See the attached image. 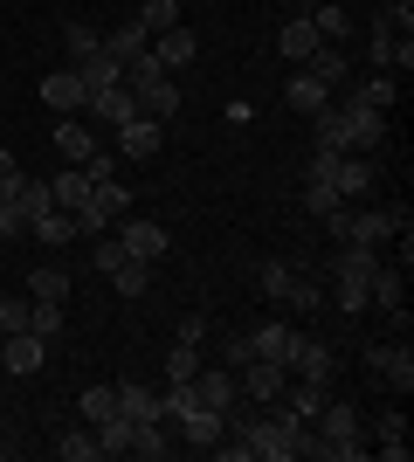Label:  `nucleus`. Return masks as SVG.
<instances>
[{
    "label": "nucleus",
    "instance_id": "1",
    "mask_svg": "<svg viewBox=\"0 0 414 462\" xmlns=\"http://www.w3.org/2000/svg\"><path fill=\"white\" fill-rule=\"evenodd\" d=\"M325 228H332V242H373V249H387V242L408 228V214H387V208H338V214H325Z\"/></svg>",
    "mask_w": 414,
    "mask_h": 462
},
{
    "label": "nucleus",
    "instance_id": "2",
    "mask_svg": "<svg viewBox=\"0 0 414 462\" xmlns=\"http://www.w3.org/2000/svg\"><path fill=\"white\" fill-rule=\"evenodd\" d=\"M124 214H132V187L124 180H97L90 200L77 208V235H104V228H118Z\"/></svg>",
    "mask_w": 414,
    "mask_h": 462
},
{
    "label": "nucleus",
    "instance_id": "3",
    "mask_svg": "<svg viewBox=\"0 0 414 462\" xmlns=\"http://www.w3.org/2000/svg\"><path fill=\"white\" fill-rule=\"evenodd\" d=\"M366 62H373V69H400V77H408V69H414V42L400 35L387 14H380V21H373V42H366Z\"/></svg>",
    "mask_w": 414,
    "mask_h": 462
},
{
    "label": "nucleus",
    "instance_id": "4",
    "mask_svg": "<svg viewBox=\"0 0 414 462\" xmlns=\"http://www.w3.org/2000/svg\"><path fill=\"white\" fill-rule=\"evenodd\" d=\"M235 386L249 393L256 407L283 401V386H290V366H276V359H249V366H235Z\"/></svg>",
    "mask_w": 414,
    "mask_h": 462
},
{
    "label": "nucleus",
    "instance_id": "5",
    "mask_svg": "<svg viewBox=\"0 0 414 462\" xmlns=\"http://www.w3.org/2000/svg\"><path fill=\"white\" fill-rule=\"evenodd\" d=\"M145 56H152L159 69H166V77H179V69H187V62L200 56V42H194V28L179 21V28H166V35H152V49H145Z\"/></svg>",
    "mask_w": 414,
    "mask_h": 462
},
{
    "label": "nucleus",
    "instance_id": "6",
    "mask_svg": "<svg viewBox=\"0 0 414 462\" xmlns=\"http://www.w3.org/2000/svg\"><path fill=\"white\" fill-rule=\"evenodd\" d=\"M0 366L14 373V380H28V373L49 366V346H41L35 331H7V346H0Z\"/></svg>",
    "mask_w": 414,
    "mask_h": 462
},
{
    "label": "nucleus",
    "instance_id": "7",
    "mask_svg": "<svg viewBox=\"0 0 414 462\" xmlns=\"http://www.w3.org/2000/svg\"><path fill=\"white\" fill-rule=\"evenodd\" d=\"M380 263H387V255H380L373 242H338V255H332V283H366Z\"/></svg>",
    "mask_w": 414,
    "mask_h": 462
},
{
    "label": "nucleus",
    "instance_id": "8",
    "mask_svg": "<svg viewBox=\"0 0 414 462\" xmlns=\"http://www.w3.org/2000/svg\"><path fill=\"white\" fill-rule=\"evenodd\" d=\"M317 42H325V35H317V21L304 14V7H297V14L283 21V35H276V49H283V56H290V69H304V62L317 56Z\"/></svg>",
    "mask_w": 414,
    "mask_h": 462
},
{
    "label": "nucleus",
    "instance_id": "9",
    "mask_svg": "<svg viewBox=\"0 0 414 462\" xmlns=\"http://www.w3.org/2000/svg\"><path fill=\"white\" fill-rule=\"evenodd\" d=\"M83 111L118 132L124 117H138V97H132V83H104V90H90V104H83Z\"/></svg>",
    "mask_w": 414,
    "mask_h": 462
},
{
    "label": "nucleus",
    "instance_id": "10",
    "mask_svg": "<svg viewBox=\"0 0 414 462\" xmlns=\"http://www.w3.org/2000/svg\"><path fill=\"white\" fill-rule=\"evenodd\" d=\"M235 366H215V373H194V407H207V414H228L235 407Z\"/></svg>",
    "mask_w": 414,
    "mask_h": 462
},
{
    "label": "nucleus",
    "instance_id": "11",
    "mask_svg": "<svg viewBox=\"0 0 414 462\" xmlns=\"http://www.w3.org/2000/svg\"><path fill=\"white\" fill-rule=\"evenodd\" d=\"M373 180H380V166H366V152H338V159H332V187H338V200L373 193Z\"/></svg>",
    "mask_w": 414,
    "mask_h": 462
},
{
    "label": "nucleus",
    "instance_id": "12",
    "mask_svg": "<svg viewBox=\"0 0 414 462\" xmlns=\"http://www.w3.org/2000/svg\"><path fill=\"white\" fill-rule=\"evenodd\" d=\"M41 104H49V111H83V104H90V83L77 77V69H56V77H41Z\"/></svg>",
    "mask_w": 414,
    "mask_h": 462
},
{
    "label": "nucleus",
    "instance_id": "13",
    "mask_svg": "<svg viewBox=\"0 0 414 462\" xmlns=\"http://www.w3.org/2000/svg\"><path fill=\"white\" fill-rule=\"evenodd\" d=\"M366 304H380V310H387V318H408V276L380 263V270L366 276Z\"/></svg>",
    "mask_w": 414,
    "mask_h": 462
},
{
    "label": "nucleus",
    "instance_id": "14",
    "mask_svg": "<svg viewBox=\"0 0 414 462\" xmlns=\"http://www.w3.org/2000/svg\"><path fill=\"white\" fill-rule=\"evenodd\" d=\"M297 338H304V331H290L283 318H270V325H256V331H249V352H256V359H276V366H290Z\"/></svg>",
    "mask_w": 414,
    "mask_h": 462
},
{
    "label": "nucleus",
    "instance_id": "15",
    "mask_svg": "<svg viewBox=\"0 0 414 462\" xmlns=\"http://www.w3.org/2000/svg\"><path fill=\"white\" fill-rule=\"evenodd\" d=\"M159 145H166V125H159V117H124L118 125V152L124 159H152Z\"/></svg>",
    "mask_w": 414,
    "mask_h": 462
},
{
    "label": "nucleus",
    "instance_id": "16",
    "mask_svg": "<svg viewBox=\"0 0 414 462\" xmlns=\"http://www.w3.org/2000/svg\"><path fill=\"white\" fill-rule=\"evenodd\" d=\"M118 242H124V255H138V263H159V255H166V228H159V221H132V214H124Z\"/></svg>",
    "mask_w": 414,
    "mask_h": 462
},
{
    "label": "nucleus",
    "instance_id": "17",
    "mask_svg": "<svg viewBox=\"0 0 414 462\" xmlns=\"http://www.w3.org/2000/svg\"><path fill=\"white\" fill-rule=\"evenodd\" d=\"M138 117H159V125H173L179 117V83L173 77H152V83H138Z\"/></svg>",
    "mask_w": 414,
    "mask_h": 462
},
{
    "label": "nucleus",
    "instance_id": "18",
    "mask_svg": "<svg viewBox=\"0 0 414 462\" xmlns=\"http://www.w3.org/2000/svg\"><path fill=\"white\" fill-rule=\"evenodd\" d=\"M366 366H373L387 386H400V393L414 386V352H408V338H400V346H373V352H366Z\"/></svg>",
    "mask_w": 414,
    "mask_h": 462
},
{
    "label": "nucleus",
    "instance_id": "19",
    "mask_svg": "<svg viewBox=\"0 0 414 462\" xmlns=\"http://www.w3.org/2000/svg\"><path fill=\"white\" fill-rule=\"evenodd\" d=\"M338 111H345V132H353V152H380V138H387V117H380V111H366V104H353V97H345Z\"/></svg>",
    "mask_w": 414,
    "mask_h": 462
},
{
    "label": "nucleus",
    "instance_id": "20",
    "mask_svg": "<svg viewBox=\"0 0 414 462\" xmlns=\"http://www.w3.org/2000/svg\"><path fill=\"white\" fill-rule=\"evenodd\" d=\"M283 104H290V111H304V117H317L325 104H332V90H325L311 69H290V77H283Z\"/></svg>",
    "mask_w": 414,
    "mask_h": 462
},
{
    "label": "nucleus",
    "instance_id": "21",
    "mask_svg": "<svg viewBox=\"0 0 414 462\" xmlns=\"http://www.w3.org/2000/svg\"><path fill=\"white\" fill-rule=\"evenodd\" d=\"M290 373H297V380H325V386H332V346H325V338H297Z\"/></svg>",
    "mask_w": 414,
    "mask_h": 462
},
{
    "label": "nucleus",
    "instance_id": "22",
    "mask_svg": "<svg viewBox=\"0 0 414 462\" xmlns=\"http://www.w3.org/2000/svg\"><path fill=\"white\" fill-rule=\"evenodd\" d=\"M104 49H111V56H118V62H132V56H145V49H152V28H145V21H138V14H124L118 28L104 35Z\"/></svg>",
    "mask_w": 414,
    "mask_h": 462
},
{
    "label": "nucleus",
    "instance_id": "23",
    "mask_svg": "<svg viewBox=\"0 0 414 462\" xmlns=\"http://www.w3.org/2000/svg\"><path fill=\"white\" fill-rule=\"evenodd\" d=\"M304 69H311V77L325 83V90H338V83L353 77V56H345V49H338V42H317V56L304 62Z\"/></svg>",
    "mask_w": 414,
    "mask_h": 462
},
{
    "label": "nucleus",
    "instance_id": "24",
    "mask_svg": "<svg viewBox=\"0 0 414 462\" xmlns=\"http://www.w3.org/2000/svg\"><path fill=\"white\" fill-rule=\"evenodd\" d=\"M62 325H69V310H62L56 297H28V331H35L41 346H56V338H62Z\"/></svg>",
    "mask_w": 414,
    "mask_h": 462
},
{
    "label": "nucleus",
    "instance_id": "25",
    "mask_svg": "<svg viewBox=\"0 0 414 462\" xmlns=\"http://www.w3.org/2000/svg\"><path fill=\"white\" fill-rule=\"evenodd\" d=\"M173 428H179V442H187V448H215L221 442V414H207V407H187Z\"/></svg>",
    "mask_w": 414,
    "mask_h": 462
},
{
    "label": "nucleus",
    "instance_id": "26",
    "mask_svg": "<svg viewBox=\"0 0 414 462\" xmlns=\"http://www.w3.org/2000/svg\"><path fill=\"white\" fill-rule=\"evenodd\" d=\"M56 152L69 159V166H83V159L97 152V138H90V125H83V117H62V125H56Z\"/></svg>",
    "mask_w": 414,
    "mask_h": 462
},
{
    "label": "nucleus",
    "instance_id": "27",
    "mask_svg": "<svg viewBox=\"0 0 414 462\" xmlns=\"http://www.w3.org/2000/svg\"><path fill=\"white\" fill-rule=\"evenodd\" d=\"M69 69H77V77L90 83V90H104V83H124V62L111 56V49H97V56H83V62H69Z\"/></svg>",
    "mask_w": 414,
    "mask_h": 462
},
{
    "label": "nucleus",
    "instance_id": "28",
    "mask_svg": "<svg viewBox=\"0 0 414 462\" xmlns=\"http://www.w3.org/2000/svg\"><path fill=\"white\" fill-rule=\"evenodd\" d=\"M118 414H132V421H159V386L124 380V386H118Z\"/></svg>",
    "mask_w": 414,
    "mask_h": 462
},
{
    "label": "nucleus",
    "instance_id": "29",
    "mask_svg": "<svg viewBox=\"0 0 414 462\" xmlns=\"http://www.w3.org/2000/svg\"><path fill=\"white\" fill-rule=\"evenodd\" d=\"M173 448V421H132V456H166Z\"/></svg>",
    "mask_w": 414,
    "mask_h": 462
},
{
    "label": "nucleus",
    "instance_id": "30",
    "mask_svg": "<svg viewBox=\"0 0 414 462\" xmlns=\"http://www.w3.org/2000/svg\"><path fill=\"white\" fill-rule=\"evenodd\" d=\"M56 456H62V462H97V456H104V448H97V428H90V421H83V428H62Z\"/></svg>",
    "mask_w": 414,
    "mask_h": 462
},
{
    "label": "nucleus",
    "instance_id": "31",
    "mask_svg": "<svg viewBox=\"0 0 414 462\" xmlns=\"http://www.w3.org/2000/svg\"><path fill=\"white\" fill-rule=\"evenodd\" d=\"M345 97H353V104H366V111H380V117H387V111H394V77H387V69H380V77H366V83H359V90H345Z\"/></svg>",
    "mask_w": 414,
    "mask_h": 462
},
{
    "label": "nucleus",
    "instance_id": "32",
    "mask_svg": "<svg viewBox=\"0 0 414 462\" xmlns=\"http://www.w3.org/2000/svg\"><path fill=\"white\" fill-rule=\"evenodd\" d=\"M49 193H56V208H69V214H77L83 200H90V180H83V166H62V173L49 180Z\"/></svg>",
    "mask_w": 414,
    "mask_h": 462
},
{
    "label": "nucleus",
    "instance_id": "33",
    "mask_svg": "<svg viewBox=\"0 0 414 462\" xmlns=\"http://www.w3.org/2000/svg\"><path fill=\"white\" fill-rule=\"evenodd\" d=\"M111 290H118V297H145V290H152V263H138V255H124L118 270H111Z\"/></svg>",
    "mask_w": 414,
    "mask_h": 462
},
{
    "label": "nucleus",
    "instance_id": "34",
    "mask_svg": "<svg viewBox=\"0 0 414 462\" xmlns=\"http://www.w3.org/2000/svg\"><path fill=\"white\" fill-rule=\"evenodd\" d=\"M256 290L270 297V304H290V290H297V270H290V263H262V270H256Z\"/></svg>",
    "mask_w": 414,
    "mask_h": 462
},
{
    "label": "nucleus",
    "instance_id": "35",
    "mask_svg": "<svg viewBox=\"0 0 414 462\" xmlns=\"http://www.w3.org/2000/svg\"><path fill=\"white\" fill-rule=\"evenodd\" d=\"M49 208H56V193H49V180H21V193H14V214H21V221H41Z\"/></svg>",
    "mask_w": 414,
    "mask_h": 462
},
{
    "label": "nucleus",
    "instance_id": "36",
    "mask_svg": "<svg viewBox=\"0 0 414 462\" xmlns=\"http://www.w3.org/2000/svg\"><path fill=\"white\" fill-rule=\"evenodd\" d=\"M28 228H35V242H49V249H62V242L77 235V214H69V208H49V214H41V221H28Z\"/></svg>",
    "mask_w": 414,
    "mask_h": 462
},
{
    "label": "nucleus",
    "instance_id": "37",
    "mask_svg": "<svg viewBox=\"0 0 414 462\" xmlns=\"http://www.w3.org/2000/svg\"><path fill=\"white\" fill-rule=\"evenodd\" d=\"M380 456L408 462V414H400V407H394V414H380Z\"/></svg>",
    "mask_w": 414,
    "mask_h": 462
},
{
    "label": "nucleus",
    "instance_id": "38",
    "mask_svg": "<svg viewBox=\"0 0 414 462\" xmlns=\"http://www.w3.org/2000/svg\"><path fill=\"white\" fill-rule=\"evenodd\" d=\"M97 448L104 456H132V414H104L97 421Z\"/></svg>",
    "mask_w": 414,
    "mask_h": 462
},
{
    "label": "nucleus",
    "instance_id": "39",
    "mask_svg": "<svg viewBox=\"0 0 414 462\" xmlns=\"http://www.w3.org/2000/svg\"><path fill=\"white\" fill-rule=\"evenodd\" d=\"M304 14L317 21V35H325V42H345V28H353V21H345V7H338V0H311Z\"/></svg>",
    "mask_w": 414,
    "mask_h": 462
},
{
    "label": "nucleus",
    "instance_id": "40",
    "mask_svg": "<svg viewBox=\"0 0 414 462\" xmlns=\"http://www.w3.org/2000/svg\"><path fill=\"white\" fill-rule=\"evenodd\" d=\"M62 49H69V62H83V56H97V49H104V35H97V28H83V21H62Z\"/></svg>",
    "mask_w": 414,
    "mask_h": 462
},
{
    "label": "nucleus",
    "instance_id": "41",
    "mask_svg": "<svg viewBox=\"0 0 414 462\" xmlns=\"http://www.w3.org/2000/svg\"><path fill=\"white\" fill-rule=\"evenodd\" d=\"M83 421H90V428H97L104 421V414H118V386H83Z\"/></svg>",
    "mask_w": 414,
    "mask_h": 462
},
{
    "label": "nucleus",
    "instance_id": "42",
    "mask_svg": "<svg viewBox=\"0 0 414 462\" xmlns=\"http://www.w3.org/2000/svg\"><path fill=\"white\" fill-rule=\"evenodd\" d=\"M138 21L152 35H166V28H179V0H138Z\"/></svg>",
    "mask_w": 414,
    "mask_h": 462
},
{
    "label": "nucleus",
    "instance_id": "43",
    "mask_svg": "<svg viewBox=\"0 0 414 462\" xmlns=\"http://www.w3.org/2000/svg\"><path fill=\"white\" fill-rule=\"evenodd\" d=\"M304 208H311L317 221H325V214H338L345 200H338V187H332V180H304Z\"/></svg>",
    "mask_w": 414,
    "mask_h": 462
},
{
    "label": "nucleus",
    "instance_id": "44",
    "mask_svg": "<svg viewBox=\"0 0 414 462\" xmlns=\"http://www.w3.org/2000/svg\"><path fill=\"white\" fill-rule=\"evenodd\" d=\"M200 373V346H187V338H179L173 352H166V380H194Z\"/></svg>",
    "mask_w": 414,
    "mask_h": 462
},
{
    "label": "nucleus",
    "instance_id": "45",
    "mask_svg": "<svg viewBox=\"0 0 414 462\" xmlns=\"http://www.w3.org/2000/svg\"><path fill=\"white\" fill-rule=\"evenodd\" d=\"M28 290H35V297H56V304H69V276H62V270H28Z\"/></svg>",
    "mask_w": 414,
    "mask_h": 462
},
{
    "label": "nucleus",
    "instance_id": "46",
    "mask_svg": "<svg viewBox=\"0 0 414 462\" xmlns=\"http://www.w3.org/2000/svg\"><path fill=\"white\" fill-rule=\"evenodd\" d=\"M0 331H28V297H0Z\"/></svg>",
    "mask_w": 414,
    "mask_h": 462
},
{
    "label": "nucleus",
    "instance_id": "47",
    "mask_svg": "<svg viewBox=\"0 0 414 462\" xmlns=\"http://www.w3.org/2000/svg\"><path fill=\"white\" fill-rule=\"evenodd\" d=\"M83 180H90V187H97V180H118V159H111V152H90V159H83Z\"/></svg>",
    "mask_w": 414,
    "mask_h": 462
},
{
    "label": "nucleus",
    "instance_id": "48",
    "mask_svg": "<svg viewBox=\"0 0 414 462\" xmlns=\"http://www.w3.org/2000/svg\"><path fill=\"white\" fill-rule=\"evenodd\" d=\"M290 304H297V310H317V304H325V290H317L311 276L297 270V290H290Z\"/></svg>",
    "mask_w": 414,
    "mask_h": 462
},
{
    "label": "nucleus",
    "instance_id": "49",
    "mask_svg": "<svg viewBox=\"0 0 414 462\" xmlns=\"http://www.w3.org/2000/svg\"><path fill=\"white\" fill-rule=\"evenodd\" d=\"M118 263H124V242H118V235H111V242H97V270L111 276V270H118Z\"/></svg>",
    "mask_w": 414,
    "mask_h": 462
},
{
    "label": "nucleus",
    "instance_id": "50",
    "mask_svg": "<svg viewBox=\"0 0 414 462\" xmlns=\"http://www.w3.org/2000/svg\"><path fill=\"white\" fill-rule=\"evenodd\" d=\"M256 352H249V331H228V366H249Z\"/></svg>",
    "mask_w": 414,
    "mask_h": 462
},
{
    "label": "nucleus",
    "instance_id": "51",
    "mask_svg": "<svg viewBox=\"0 0 414 462\" xmlns=\"http://www.w3.org/2000/svg\"><path fill=\"white\" fill-rule=\"evenodd\" d=\"M387 21H394L400 35H408V28H414V0H387Z\"/></svg>",
    "mask_w": 414,
    "mask_h": 462
},
{
    "label": "nucleus",
    "instance_id": "52",
    "mask_svg": "<svg viewBox=\"0 0 414 462\" xmlns=\"http://www.w3.org/2000/svg\"><path fill=\"white\" fill-rule=\"evenodd\" d=\"M21 228H28V221L14 214V200H0V242H7V235H21Z\"/></svg>",
    "mask_w": 414,
    "mask_h": 462
},
{
    "label": "nucleus",
    "instance_id": "53",
    "mask_svg": "<svg viewBox=\"0 0 414 462\" xmlns=\"http://www.w3.org/2000/svg\"><path fill=\"white\" fill-rule=\"evenodd\" d=\"M0 448H7V442H0Z\"/></svg>",
    "mask_w": 414,
    "mask_h": 462
}]
</instances>
